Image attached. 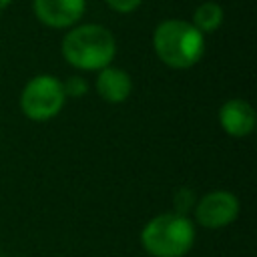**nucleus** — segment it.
Instances as JSON below:
<instances>
[{"label": "nucleus", "mask_w": 257, "mask_h": 257, "mask_svg": "<svg viewBox=\"0 0 257 257\" xmlns=\"http://www.w3.org/2000/svg\"><path fill=\"white\" fill-rule=\"evenodd\" d=\"M131 90H133V80L124 70L114 68V66L100 68V72L96 76V92L100 94L102 100H106L110 104L124 102L128 98Z\"/></svg>", "instance_id": "8"}, {"label": "nucleus", "mask_w": 257, "mask_h": 257, "mask_svg": "<svg viewBox=\"0 0 257 257\" xmlns=\"http://www.w3.org/2000/svg\"><path fill=\"white\" fill-rule=\"evenodd\" d=\"M62 90H64V96H72V98H80L88 92V82L80 76H70L62 82Z\"/></svg>", "instance_id": "10"}, {"label": "nucleus", "mask_w": 257, "mask_h": 257, "mask_svg": "<svg viewBox=\"0 0 257 257\" xmlns=\"http://www.w3.org/2000/svg\"><path fill=\"white\" fill-rule=\"evenodd\" d=\"M141 2H143V0H106V4H108L112 10L122 12V14L137 10V8L141 6Z\"/></svg>", "instance_id": "11"}, {"label": "nucleus", "mask_w": 257, "mask_h": 257, "mask_svg": "<svg viewBox=\"0 0 257 257\" xmlns=\"http://www.w3.org/2000/svg\"><path fill=\"white\" fill-rule=\"evenodd\" d=\"M86 0H34L36 18L50 28H66L80 20Z\"/></svg>", "instance_id": "6"}, {"label": "nucleus", "mask_w": 257, "mask_h": 257, "mask_svg": "<svg viewBox=\"0 0 257 257\" xmlns=\"http://www.w3.org/2000/svg\"><path fill=\"white\" fill-rule=\"evenodd\" d=\"M239 215V199L231 191H211L195 207V219L205 229H223Z\"/></svg>", "instance_id": "5"}, {"label": "nucleus", "mask_w": 257, "mask_h": 257, "mask_svg": "<svg viewBox=\"0 0 257 257\" xmlns=\"http://www.w3.org/2000/svg\"><path fill=\"white\" fill-rule=\"evenodd\" d=\"M219 124L229 137H247L255 128V110L247 100L231 98L219 108Z\"/></svg>", "instance_id": "7"}, {"label": "nucleus", "mask_w": 257, "mask_h": 257, "mask_svg": "<svg viewBox=\"0 0 257 257\" xmlns=\"http://www.w3.org/2000/svg\"><path fill=\"white\" fill-rule=\"evenodd\" d=\"M62 82L50 74H38L26 82L20 94L22 112L36 122L54 118L64 106Z\"/></svg>", "instance_id": "4"}, {"label": "nucleus", "mask_w": 257, "mask_h": 257, "mask_svg": "<svg viewBox=\"0 0 257 257\" xmlns=\"http://www.w3.org/2000/svg\"><path fill=\"white\" fill-rule=\"evenodd\" d=\"M141 243L153 257H183L195 243V227L181 213H163L145 225Z\"/></svg>", "instance_id": "3"}, {"label": "nucleus", "mask_w": 257, "mask_h": 257, "mask_svg": "<svg viewBox=\"0 0 257 257\" xmlns=\"http://www.w3.org/2000/svg\"><path fill=\"white\" fill-rule=\"evenodd\" d=\"M116 54V42L110 30L98 24L72 28L62 40V56L78 70H100L110 66Z\"/></svg>", "instance_id": "2"}, {"label": "nucleus", "mask_w": 257, "mask_h": 257, "mask_svg": "<svg viewBox=\"0 0 257 257\" xmlns=\"http://www.w3.org/2000/svg\"><path fill=\"white\" fill-rule=\"evenodd\" d=\"M153 46L161 62L171 68H191L205 52V38L187 20H165L155 28Z\"/></svg>", "instance_id": "1"}, {"label": "nucleus", "mask_w": 257, "mask_h": 257, "mask_svg": "<svg viewBox=\"0 0 257 257\" xmlns=\"http://www.w3.org/2000/svg\"><path fill=\"white\" fill-rule=\"evenodd\" d=\"M0 257H2V255H0Z\"/></svg>", "instance_id": "13"}, {"label": "nucleus", "mask_w": 257, "mask_h": 257, "mask_svg": "<svg viewBox=\"0 0 257 257\" xmlns=\"http://www.w3.org/2000/svg\"><path fill=\"white\" fill-rule=\"evenodd\" d=\"M10 2H12V0H0V10H4V8L10 4Z\"/></svg>", "instance_id": "12"}, {"label": "nucleus", "mask_w": 257, "mask_h": 257, "mask_svg": "<svg viewBox=\"0 0 257 257\" xmlns=\"http://www.w3.org/2000/svg\"><path fill=\"white\" fill-rule=\"evenodd\" d=\"M223 22V8L217 2H203L193 14V26L199 32H213Z\"/></svg>", "instance_id": "9"}]
</instances>
